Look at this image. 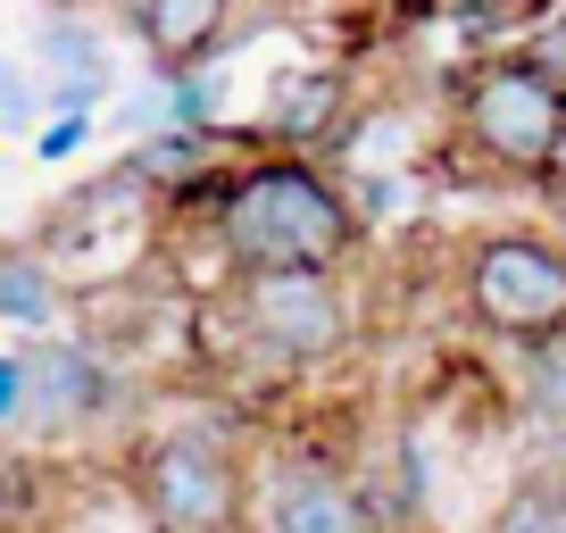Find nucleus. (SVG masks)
I'll return each mask as SVG.
<instances>
[{"instance_id":"9b49d317","label":"nucleus","mask_w":566,"mask_h":533,"mask_svg":"<svg viewBox=\"0 0 566 533\" xmlns=\"http://www.w3.org/2000/svg\"><path fill=\"white\" fill-rule=\"evenodd\" d=\"M483 533H566V467H525L483 509Z\"/></svg>"},{"instance_id":"0eeeda50","label":"nucleus","mask_w":566,"mask_h":533,"mask_svg":"<svg viewBox=\"0 0 566 533\" xmlns=\"http://www.w3.org/2000/svg\"><path fill=\"white\" fill-rule=\"evenodd\" d=\"M250 533H384L350 459L292 450L250 475Z\"/></svg>"},{"instance_id":"1a4fd4ad","label":"nucleus","mask_w":566,"mask_h":533,"mask_svg":"<svg viewBox=\"0 0 566 533\" xmlns=\"http://www.w3.org/2000/svg\"><path fill=\"white\" fill-rule=\"evenodd\" d=\"M342 101H350V84H342L334 67H301L292 84H275V108H266V125H250V134H259V150L308 159L317 143L342 134Z\"/></svg>"},{"instance_id":"a211bd4d","label":"nucleus","mask_w":566,"mask_h":533,"mask_svg":"<svg viewBox=\"0 0 566 533\" xmlns=\"http://www.w3.org/2000/svg\"><path fill=\"white\" fill-rule=\"evenodd\" d=\"M525 59H533V67H542L549 84L566 92V0H558V9H549L542 25H533V51H525Z\"/></svg>"},{"instance_id":"f03ea898","label":"nucleus","mask_w":566,"mask_h":533,"mask_svg":"<svg viewBox=\"0 0 566 533\" xmlns=\"http://www.w3.org/2000/svg\"><path fill=\"white\" fill-rule=\"evenodd\" d=\"M250 442L233 417H167L125 450L117 492L150 533H250Z\"/></svg>"},{"instance_id":"6e6552de","label":"nucleus","mask_w":566,"mask_h":533,"mask_svg":"<svg viewBox=\"0 0 566 533\" xmlns=\"http://www.w3.org/2000/svg\"><path fill=\"white\" fill-rule=\"evenodd\" d=\"M125 25L150 51V84H167L233 42V0H125Z\"/></svg>"},{"instance_id":"f8f14e48","label":"nucleus","mask_w":566,"mask_h":533,"mask_svg":"<svg viewBox=\"0 0 566 533\" xmlns=\"http://www.w3.org/2000/svg\"><path fill=\"white\" fill-rule=\"evenodd\" d=\"M226 117V67H192L159 84V134H217Z\"/></svg>"},{"instance_id":"39448f33","label":"nucleus","mask_w":566,"mask_h":533,"mask_svg":"<svg viewBox=\"0 0 566 533\" xmlns=\"http://www.w3.org/2000/svg\"><path fill=\"white\" fill-rule=\"evenodd\" d=\"M459 143L500 176H549L566 159V92L525 51H500L459 75Z\"/></svg>"},{"instance_id":"f3484780","label":"nucleus","mask_w":566,"mask_h":533,"mask_svg":"<svg viewBox=\"0 0 566 533\" xmlns=\"http://www.w3.org/2000/svg\"><path fill=\"white\" fill-rule=\"evenodd\" d=\"M59 533H150V525L134 516V500H125V492H108L101 509H67V516H59Z\"/></svg>"},{"instance_id":"9d476101","label":"nucleus","mask_w":566,"mask_h":533,"mask_svg":"<svg viewBox=\"0 0 566 533\" xmlns=\"http://www.w3.org/2000/svg\"><path fill=\"white\" fill-rule=\"evenodd\" d=\"M67 309H75V292L51 266V250L42 242H0V334H34L42 342Z\"/></svg>"},{"instance_id":"ddd939ff","label":"nucleus","mask_w":566,"mask_h":533,"mask_svg":"<svg viewBox=\"0 0 566 533\" xmlns=\"http://www.w3.org/2000/svg\"><path fill=\"white\" fill-rule=\"evenodd\" d=\"M0 533H59L51 509V475L18 450H0Z\"/></svg>"},{"instance_id":"423d86ee","label":"nucleus","mask_w":566,"mask_h":533,"mask_svg":"<svg viewBox=\"0 0 566 533\" xmlns=\"http://www.w3.org/2000/svg\"><path fill=\"white\" fill-rule=\"evenodd\" d=\"M25 358V417H18V442H75L92 433L108 409H117V375H108V351L84 334H42L18 342Z\"/></svg>"},{"instance_id":"6ab92c4d","label":"nucleus","mask_w":566,"mask_h":533,"mask_svg":"<svg viewBox=\"0 0 566 533\" xmlns=\"http://www.w3.org/2000/svg\"><path fill=\"white\" fill-rule=\"evenodd\" d=\"M18 417H25V358L0 351V433H18Z\"/></svg>"},{"instance_id":"2eb2a0df","label":"nucleus","mask_w":566,"mask_h":533,"mask_svg":"<svg viewBox=\"0 0 566 533\" xmlns=\"http://www.w3.org/2000/svg\"><path fill=\"white\" fill-rule=\"evenodd\" d=\"M0 125H9V134H42V125H51V108H42V75L0 67Z\"/></svg>"},{"instance_id":"7ed1b4c3","label":"nucleus","mask_w":566,"mask_h":533,"mask_svg":"<svg viewBox=\"0 0 566 533\" xmlns=\"http://www.w3.org/2000/svg\"><path fill=\"white\" fill-rule=\"evenodd\" d=\"M200 325H226V351L259 375H308L358 334L342 275H242L200 309Z\"/></svg>"},{"instance_id":"aec40b11","label":"nucleus","mask_w":566,"mask_h":533,"mask_svg":"<svg viewBox=\"0 0 566 533\" xmlns=\"http://www.w3.org/2000/svg\"><path fill=\"white\" fill-rule=\"evenodd\" d=\"M0 67H9V51H0Z\"/></svg>"},{"instance_id":"20e7f679","label":"nucleus","mask_w":566,"mask_h":533,"mask_svg":"<svg viewBox=\"0 0 566 533\" xmlns=\"http://www.w3.org/2000/svg\"><path fill=\"white\" fill-rule=\"evenodd\" d=\"M459 309L483 342L525 358L566 334V242L542 226H492L459 250Z\"/></svg>"},{"instance_id":"dca6fc26","label":"nucleus","mask_w":566,"mask_h":533,"mask_svg":"<svg viewBox=\"0 0 566 533\" xmlns=\"http://www.w3.org/2000/svg\"><path fill=\"white\" fill-rule=\"evenodd\" d=\"M92 143H101V117H51V125L34 134V159H42V167H67V159H84Z\"/></svg>"},{"instance_id":"f257e3e1","label":"nucleus","mask_w":566,"mask_h":533,"mask_svg":"<svg viewBox=\"0 0 566 533\" xmlns=\"http://www.w3.org/2000/svg\"><path fill=\"white\" fill-rule=\"evenodd\" d=\"M358 209L317 159L292 150H259L233 176V200L217 209L209 250L233 284L242 275H342V259L358 250Z\"/></svg>"},{"instance_id":"4468645a","label":"nucleus","mask_w":566,"mask_h":533,"mask_svg":"<svg viewBox=\"0 0 566 533\" xmlns=\"http://www.w3.org/2000/svg\"><path fill=\"white\" fill-rule=\"evenodd\" d=\"M525 409L566 442V334H549V342L525 351Z\"/></svg>"}]
</instances>
